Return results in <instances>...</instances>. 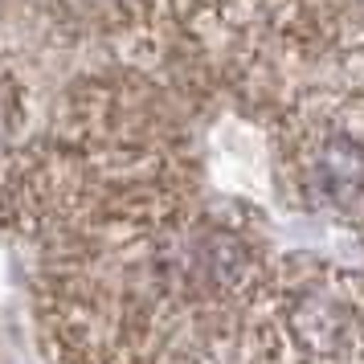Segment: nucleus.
<instances>
[{"mask_svg": "<svg viewBox=\"0 0 364 364\" xmlns=\"http://www.w3.org/2000/svg\"><path fill=\"white\" fill-rule=\"evenodd\" d=\"M205 262H209V270H213L217 282H233L237 279V270H242V246L233 242L230 233H217L213 242H209Z\"/></svg>", "mask_w": 364, "mask_h": 364, "instance_id": "obj_3", "label": "nucleus"}, {"mask_svg": "<svg viewBox=\"0 0 364 364\" xmlns=\"http://www.w3.org/2000/svg\"><path fill=\"white\" fill-rule=\"evenodd\" d=\"M315 184L328 200L348 205L364 188V148L352 144L348 135H331L315 160Z\"/></svg>", "mask_w": 364, "mask_h": 364, "instance_id": "obj_2", "label": "nucleus"}, {"mask_svg": "<svg viewBox=\"0 0 364 364\" xmlns=\"http://www.w3.org/2000/svg\"><path fill=\"white\" fill-rule=\"evenodd\" d=\"M356 328V315L340 295L331 291H307L291 311V331L311 356H336L344 352Z\"/></svg>", "mask_w": 364, "mask_h": 364, "instance_id": "obj_1", "label": "nucleus"}]
</instances>
